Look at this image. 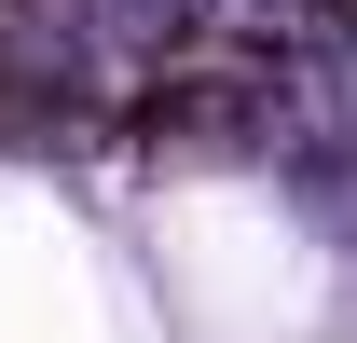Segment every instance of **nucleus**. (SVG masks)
<instances>
[{
    "label": "nucleus",
    "instance_id": "1",
    "mask_svg": "<svg viewBox=\"0 0 357 343\" xmlns=\"http://www.w3.org/2000/svg\"><path fill=\"white\" fill-rule=\"evenodd\" d=\"M137 124L178 137V151H234V137H261V83L248 69H178V83L137 96Z\"/></svg>",
    "mask_w": 357,
    "mask_h": 343
}]
</instances>
